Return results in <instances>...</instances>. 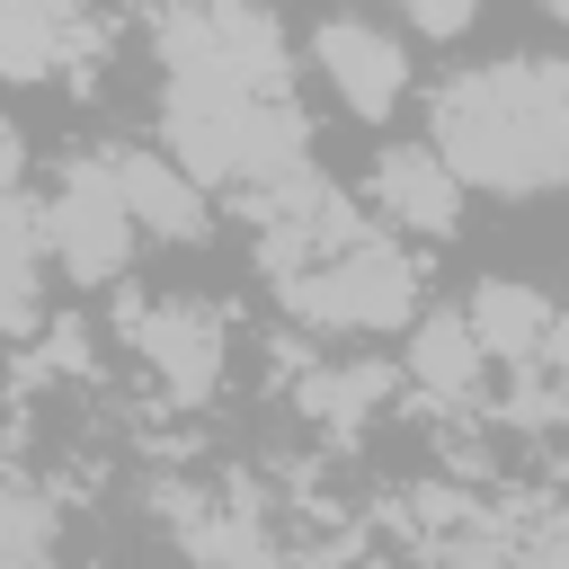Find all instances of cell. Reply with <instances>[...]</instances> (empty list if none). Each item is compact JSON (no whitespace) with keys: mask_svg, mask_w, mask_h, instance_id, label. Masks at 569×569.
Returning a JSON list of instances; mask_svg holds the SVG:
<instances>
[{"mask_svg":"<svg viewBox=\"0 0 569 569\" xmlns=\"http://www.w3.org/2000/svg\"><path fill=\"white\" fill-rule=\"evenodd\" d=\"M427 142L480 196H551L569 178V62H471L427 89Z\"/></svg>","mask_w":569,"mask_h":569,"instance_id":"obj_1","label":"cell"},{"mask_svg":"<svg viewBox=\"0 0 569 569\" xmlns=\"http://www.w3.org/2000/svg\"><path fill=\"white\" fill-rule=\"evenodd\" d=\"M151 142L196 169L213 196H258L284 169L311 160V116L293 89H213V80H160L151 89Z\"/></svg>","mask_w":569,"mask_h":569,"instance_id":"obj_2","label":"cell"},{"mask_svg":"<svg viewBox=\"0 0 569 569\" xmlns=\"http://www.w3.org/2000/svg\"><path fill=\"white\" fill-rule=\"evenodd\" d=\"M267 293H276L284 320L311 329V338H391V329H409V320L427 311L418 240H400V231H382V222H373L365 240H347L338 258L267 284Z\"/></svg>","mask_w":569,"mask_h":569,"instance_id":"obj_3","label":"cell"},{"mask_svg":"<svg viewBox=\"0 0 569 569\" xmlns=\"http://www.w3.org/2000/svg\"><path fill=\"white\" fill-rule=\"evenodd\" d=\"M142 44H151L160 80L293 89V44L267 0H142Z\"/></svg>","mask_w":569,"mask_h":569,"instance_id":"obj_4","label":"cell"},{"mask_svg":"<svg viewBox=\"0 0 569 569\" xmlns=\"http://www.w3.org/2000/svg\"><path fill=\"white\" fill-rule=\"evenodd\" d=\"M36 240H44V267L62 284H107V293L124 284V267L142 249V222L124 213L107 151H71L53 169V187L36 196Z\"/></svg>","mask_w":569,"mask_h":569,"instance_id":"obj_5","label":"cell"},{"mask_svg":"<svg viewBox=\"0 0 569 569\" xmlns=\"http://www.w3.org/2000/svg\"><path fill=\"white\" fill-rule=\"evenodd\" d=\"M116 338L124 356L160 382V400L196 409L222 391V365H231V320L204 302V293H142V284H116Z\"/></svg>","mask_w":569,"mask_h":569,"instance_id":"obj_6","label":"cell"},{"mask_svg":"<svg viewBox=\"0 0 569 569\" xmlns=\"http://www.w3.org/2000/svg\"><path fill=\"white\" fill-rule=\"evenodd\" d=\"M311 71H320V89H329L356 124H391V116L409 107V89H418L409 44H400L391 27H373V18H356V9H338V18L311 27Z\"/></svg>","mask_w":569,"mask_h":569,"instance_id":"obj_7","label":"cell"},{"mask_svg":"<svg viewBox=\"0 0 569 569\" xmlns=\"http://www.w3.org/2000/svg\"><path fill=\"white\" fill-rule=\"evenodd\" d=\"M462 178L445 169V151L418 133V142H373V160H365V213L382 222V231H400V240H453L462 231Z\"/></svg>","mask_w":569,"mask_h":569,"instance_id":"obj_8","label":"cell"},{"mask_svg":"<svg viewBox=\"0 0 569 569\" xmlns=\"http://www.w3.org/2000/svg\"><path fill=\"white\" fill-rule=\"evenodd\" d=\"M107 151V169H116V196H124V213L142 222V240H169V249H196V240H213V187L196 178V169H178L160 142H98Z\"/></svg>","mask_w":569,"mask_h":569,"instance_id":"obj_9","label":"cell"},{"mask_svg":"<svg viewBox=\"0 0 569 569\" xmlns=\"http://www.w3.org/2000/svg\"><path fill=\"white\" fill-rule=\"evenodd\" d=\"M400 338H409V347H400V373H409V391H418L427 409H480V400H489L498 356L480 347V329H471L462 302H427Z\"/></svg>","mask_w":569,"mask_h":569,"instance_id":"obj_10","label":"cell"},{"mask_svg":"<svg viewBox=\"0 0 569 569\" xmlns=\"http://www.w3.org/2000/svg\"><path fill=\"white\" fill-rule=\"evenodd\" d=\"M284 391H293L302 427H320V436H365V427L409 391V373L382 365V356H311Z\"/></svg>","mask_w":569,"mask_h":569,"instance_id":"obj_11","label":"cell"},{"mask_svg":"<svg viewBox=\"0 0 569 569\" xmlns=\"http://www.w3.org/2000/svg\"><path fill=\"white\" fill-rule=\"evenodd\" d=\"M462 311H471L480 347L498 356V373H533V356H542V338H551V302H542L525 276H480V284L462 293Z\"/></svg>","mask_w":569,"mask_h":569,"instance_id":"obj_12","label":"cell"},{"mask_svg":"<svg viewBox=\"0 0 569 569\" xmlns=\"http://www.w3.org/2000/svg\"><path fill=\"white\" fill-rule=\"evenodd\" d=\"M62 542V507L27 480H0V569H53Z\"/></svg>","mask_w":569,"mask_h":569,"instance_id":"obj_13","label":"cell"},{"mask_svg":"<svg viewBox=\"0 0 569 569\" xmlns=\"http://www.w3.org/2000/svg\"><path fill=\"white\" fill-rule=\"evenodd\" d=\"M391 9H400V27L427 36V44H453V36H471V18H480V0H391Z\"/></svg>","mask_w":569,"mask_h":569,"instance_id":"obj_14","label":"cell"},{"mask_svg":"<svg viewBox=\"0 0 569 569\" xmlns=\"http://www.w3.org/2000/svg\"><path fill=\"white\" fill-rule=\"evenodd\" d=\"M516 569H569V525L551 516L533 542H516Z\"/></svg>","mask_w":569,"mask_h":569,"instance_id":"obj_15","label":"cell"},{"mask_svg":"<svg viewBox=\"0 0 569 569\" xmlns=\"http://www.w3.org/2000/svg\"><path fill=\"white\" fill-rule=\"evenodd\" d=\"M533 373H551V382L569 391V311H551V338H542V356H533Z\"/></svg>","mask_w":569,"mask_h":569,"instance_id":"obj_16","label":"cell"}]
</instances>
